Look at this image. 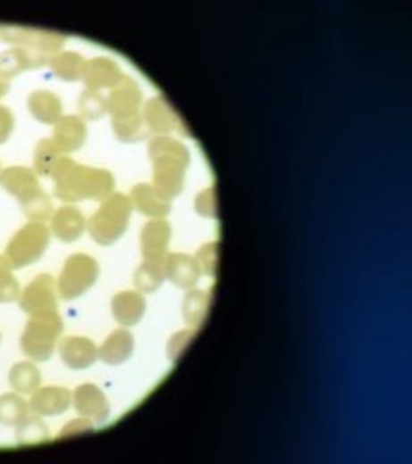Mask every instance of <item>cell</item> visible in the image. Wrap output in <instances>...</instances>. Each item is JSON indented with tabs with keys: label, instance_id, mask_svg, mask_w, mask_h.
Returning <instances> with one entry per match:
<instances>
[{
	"label": "cell",
	"instance_id": "cell-1",
	"mask_svg": "<svg viewBox=\"0 0 412 464\" xmlns=\"http://www.w3.org/2000/svg\"><path fill=\"white\" fill-rule=\"evenodd\" d=\"M49 177L55 182V195L68 203L81 200L103 202L114 192V177L107 169L80 165L68 155L55 162Z\"/></svg>",
	"mask_w": 412,
	"mask_h": 464
},
{
	"label": "cell",
	"instance_id": "cell-2",
	"mask_svg": "<svg viewBox=\"0 0 412 464\" xmlns=\"http://www.w3.org/2000/svg\"><path fill=\"white\" fill-rule=\"evenodd\" d=\"M147 155L153 167V188L172 202L184 188L186 169L190 165V151L169 136H153L147 142Z\"/></svg>",
	"mask_w": 412,
	"mask_h": 464
},
{
	"label": "cell",
	"instance_id": "cell-3",
	"mask_svg": "<svg viewBox=\"0 0 412 464\" xmlns=\"http://www.w3.org/2000/svg\"><path fill=\"white\" fill-rule=\"evenodd\" d=\"M0 41L12 46H21L28 53L31 70L49 66L53 56L63 51L66 37L56 31L49 29H35L23 26H8L0 23Z\"/></svg>",
	"mask_w": 412,
	"mask_h": 464
},
{
	"label": "cell",
	"instance_id": "cell-4",
	"mask_svg": "<svg viewBox=\"0 0 412 464\" xmlns=\"http://www.w3.org/2000/svg\"><path fill=\"white\" fill-rule=\"evenodd\" d=\"M132 202L130 195L113 192L109 197H105L99 209L88 220L89 236L101 246H111L119 240L130 223L132 215Z\"/></svg>",
	"mask_w": 412,
	"mask_h": 464
},
{
	"label": "cell",
	"instance_id": "cell-5",
	"mask_svg": "<svg viewBox=\"0 0 412 464\" xmlns=\"http://www.w3.org/2000/svg\"><path fill=\"white\" fill-rule=\"evenodd\" d=\"M63 329L64 323L63 318L58 316V311L29 318L20 339L21 352L26 354L31 362H46L55 352Z\"/></svg>",
	"mask_w": 412,
	"mask_h": 464
},
{
	"label": "cell",
	"instance_id": "cell-6",
	"mask_svg": "<svg viewBox=\"0 0 412 464\" xmlns=\"http://www.w3.org/2000/svg\"><path fill=\"white\" fill-rule=\"evenodd\" d=\"M51 236V228L45 223H33V220H29L28 225H23L10 238L4 250V258L12 269H23V267L38 261L45 250L49 248Z\"/></svg>",
	"mask_w": 412,
	"mask_h": 464
},
{
	"label": "cell",
	"instance_id": "cell-7",
	"mask_svg": "<svg viewBox=\"0 0 412 464\" xmlns=\"http://www.w3.org/2000/svg\"><path fill=\"white\" fill-rule=\"evenodd\" d=\"M99 277V263L88 253H74L64 261L61 275L56 278L58 298L70 302L86 294Z\"/></svg>",
	"mask_w": 412,
	"mask_h": 464
},
{
	"label": "cell",
	"instance_id": "cell-8",
	"mask_svg": "<svg viewBox=\"0 0 412 464\" xmlns=\"http://www.w3.org/2000/svg\"><path fill=\"white\" fill-rule=\"evenodd\" d=\"M20 308L29 318L58 311L56 278L51 273H41L35 277L20 294Z\"/></svg>",
	"mask_w": 412,
	"mask_h": 464
},
{
	"label": "cell",
	"instance_id": "cell-9",
	"mask_svg": "<svg viewBox=\"0 0 412 464\" xmlns=\"http://www.w3.org/2000/svg\"><path fill=\"white\" fill-rule=\"evenodd\" d=\"M141 116H144V124L149 136H169L176 130L182 136L188 134V130L182 126L181 116L176 114V111L163 95L147 99L144 104V111H141Z\"/></svg>",
	"mask_w": 412,
	"mask_h": 464
},
{
	"label": "cell",
	"instance_id": "cell-10",
	"mask_svg": "<svg viewBox=\"0 0 412 464\" xmlns=\"http://www.w3.org/2000/svg\"><path fill=\"white\" fill-rule=\"evenodd\" d=\"M141 103H144V95L138 81L130 76H124L122 81L116 87L111 89L107 97V112L113 119H128L141 112Z\"/></svg>",
	"mask_w": 412,
	"mask_h": 464
},
{
	"label": "cell",
	"instance_id": "cell-11",
	"mask_svg": "<svg viewBox=\"0 0 412 464\" xmlns=\"http://www.w3.org/2000/svg\"><path fill=\"white\" fill-rule=\"evenodd\" d=\"M124 72L121 66L116 64L109 56H96L86 61L84 74H81V81H84L86 89L101 91V89H113L122 81Z\"/></svg>",
	"mask_w": 412,
	"mask_h": 464
},
{
	"label": "cell",
	"instance_id": "cell-12",
	"mask_svg": "<svg viewBox=\"0 0 412 464\" xmlns=\"http://www.w3.org/2000/svg\"><path fill=\"white\" fill-rule=\"evenodd\" d=\"M172 236V228L164 219H149L147 223L141 228L139 235V248H141V258L144 260H164L167 255L169 242Z\"/></svg>",
	"mask_w": 412,
	"mask_h": 464
},
{
	"label": "cell",
	"instance_id": "cell-13",
	"mask_svg": "<svg viewBox=\"0 0 412 464\" xmlns=\"http://www.w3.org/2000/svg\"><path fill=\"white\" fill-rule=\"evenodd\" d=\"M72 404L80 416L89 418L93 422H105L111 414V404L107 397L93 383H84V385L74 389Z\"/></svg>",
	"mask_w": 412,
	"mask_h": 464
},
{
	"label": "cell",
	"instance_id": "cell-14",
	"mask_svg": "<svg viewBox=\"0 0 412 464\" xmlns=\"http://www.w3.org/2000/svg\"><path fill=\"white\" fill-rule=\"evenodd\" d=\"M58 354L70 369H88L99 360V348L88 336H64L58 344Z\"/></svg>",
	"mask_w": 412,
	"mask_h": 464
},
{
	"label": "cell",
	"instance_id": "cell-15",
	"mask_svg": "<svg viewBox=\"0 0 412 464\" xmlns=\"http://www.w3.org/2000/svg\"><path fill=\"white\" fill-rule=\"evenodd\" d=\"M88 139V126L80 114L61 116L53 128V142L63 151V155H70L78 151Z\"/></svg>",
	"mask_w": 412,
	"mask_h": 464
},
{
	"label": "cell",
	"instance_id": "cell-16",
	"mask_svg": "<svg viewBox=\"0 0 412 464\" xmlns=\"http://www.w3.org/2000/svg\"><path fill=\"white\" fill-rule=\"evenodd\" d=\"M202 271L194 260V255L188 253H167L164 255V281H171L174 286L190 290L198 285Z\"/></svg>",
	"mask_w": 412,
	"mask_h": 464
},
{
	"label": "cell",
	"instance_id": "cell-17",
	"mask_svg": "<svg viewBox=\"0 0 412 464\" xmlns=\"http://www.w3.org/2000/svg\"><path fill=\"white\" fill-rule=\"evenodd\" d=\"M51 235L63 242H76L88 228V219L76 205H63L51 217Z\"/></svg>",
	"mask_w": 412,
	"mask_h": 464
},
{
	"label": "cell",
	"instance_id": "cell-18",
	"mask_svg": "<svg viewBox=\"0 0 412 464\" xmlns=\"http://www.w3.org/2000/svg\"><path fill=\"white\" fill-rule=\"evenodd\" d=\"M0 186H3L10 195H14L20 203L41 190V184L35 170L21 165L0 170Z\"/></svg>",
	"mask_w": 412,
	"mask_h": 464
},
{
	"label": "cell",
	"instance_id": "cell-19",
	"mask_svg": "<svg viewBox=\"0 0 412 464\" xmlns=\"http://www.w3.org/2000/svg\"><path fill=\"white\" fill-rule=\"evenodd\" d=\"M29 410L38 416H58L72 404V393L64 387H38L28 401Z\"/></svg>",
	"mask_w": 412,
	"mask_h": 464
},
{
	"label": "cell",
	"instance_id": "cell-20",
	"mask_svg": "<svg viewBox=\"0 0 412 464\" xmlns=\"http://www.w3.org/2000/svg\"><path fill=\"white\" fill-rule=\"evenodd\" d=\"M146 298L138 290H124V293L114 294L111 300V311L116 323L122 327H134L144 318L146 313Z\"/></svg>",
	"mask_w": 412,
	"mask_h": 464
},
{
	"label": "cell",
	"instance_id": "cell-21",
	"mask_svg": "<svg viewBox=\"0 0 412 464\" xmlns=\"http://www.w3.org/2000/svg\"><path fill=\"white\" fill-rule=\"evenodd\" d=\"M128 195L136 211L149 219H164L171 213V200L163 197L151 184H136Z\"/></svg>",
	"mask_w": 412,
	"mask_h": 464
},
{
	"label": "cell",
	"instance_id": "cell-22",
	"mask_svg": "<svg viewBox=\"0 0 412 464\" xmlns=\"http://www.w3.org/2000/svg\"><path fill=\"white\" fill-rule=\"evenodd\" d=\"M134 352V335L126 327L113 331L99 346V360L109 366H121Z\"/></svg>",
	"mask_w": 412,
	"mask_h": 464
},
{
	"label": "cell",
	"instance_id": "cell-23",
	"mask_svg": "<svg viewBox=\"0 0 412 464\" xmlns=\"http://www.w3.org/2000/svg\"><path fill=\"white\" fill-rule=\"evenodd\" d=\"M28 109L41 124H56L63 116V101L53 91L35 89L28 95Z\"/></svg>",
	"mask_w": 412,
	"mask_h": 464
},
{
	"label": "cell",
	"instance_id": "cell-24",
	"mask_svg": "<svg viewBox=\"0 0 412 464\" xmlns=\"http://www.w3.org/2000/svg\"><path fill=\"white\" fill-rule=\"evenodd\" d=\"M211 306V288H190L182 298V316L192 327H202Z\"/></svg>",
	"mask_w": 412,
	"mask_h": 464
},
{
	"label": "cell",
	"instance_id": "cell-25",
	"mask_svg": "<svg viewBox=\"0 0 412 464\" xmlns=\"http://www.w3.org/2000/svg\"><path fill=\"white\" fill-rule=\"evenodd\" d=\"M86 58L80 53L74 51H61L53 56V61L49 62L51 72L63 81H78L84 74Z\"/></svg>",
	"mask_w": 412,
	"mask_h": 464
},
{
	"label": "cell",
	"instance_id": "cell-26",
	"mask_svg": "<svg viewBox=\"0 0 412 464\" xmlns=\"http://www.w3.org/2000/svg\"><path fill=\"white\" fill-rule=\"evenodd\" d=\"M163 281H164V260L161 261L144 260L134 273V286L141 294L156 293V290L163 285Z\"/></svg>",
	"mask_w": 412,
	"mask_h": 464
},
{
	"label": "cell",
	"instance_id": "cell-27",
	"mask_svg": "<svg viewBox=\"0 0 412 464\" xmlns=\"http://www.w3.org/2000/svg\"><path fill=\"white\" fill-rule=\"evenodd\" d=\"M8 381H10V387L16 393L31 394L35 389L39 387L41 374H39L38 366H35L31 360H26V362H18L12 366L10 374H8Z\"/></svg>",
	"mask_w": 412,
	"mask_h": 464
},
{
	"label": "cell",
	"instance_id": "cell-28",
	"mask_svg": "<svg viewBox=\"0 0 412 464\" xmlns=\"http://www.w3.org/2000/svg\"><path fill=\"white\" fill-rule=\"evenodd\" d=\"M111 124L116 139L122 144H136L141 142V139H149V132L144 124L141 112L128 116V119H113Z\"/></svg>",
	"mask_w": 412,
	"mask_h": 464
},
{
	"label": "cell",
	"instance_id": "cell-29",
	"mask_svg": "<svg viewBox=\"0 0 412 464\" xmlns=\"http://www.w3.org/2000/svg\"><path fill=\"white\" fill-rule=\"evenodd\" d=\"M16 441L20 445H41L49 441V427L41 420V416H26L16 426Z\"/></svg>",
	"mask_w": 412,
	"mask_h": 464
},
{
	"label": "cell",
	"instance_id": "cell-30",
	"mask_svg": "<svg viewBox=\"0 0 412 464\" xmlns=\"http://www.w3.org/2000/svg\"><path fill=\"white\" fill-rule=\"evenodd\" d=\"M29 414L28 401L21 399L20 393L0 394V424L16 427L23 418Z\"/></svg>",
	"mask_w": 412,
	"mask_h": 464
},
{
	"label": "cell",
	"instance_id": "cell-31",
	"mask_svg": "<svg viewBox=\"0 0 412 464\" xmlns=\"http://www.w3.org/2000/svg\"><path fill=\"white\" fill-rule=\"evenodd\" d=\"M63 157V151L56 147L53 139H39L33 149V170L38 177H49L55 162Z\"/></svg>",
	"mask_w": 412,
	"mask_h": 464
},
{
	"label": "cell",
	"instance_id": "cell-32",
	"mask_svg": "<svg viewBox=\"0 0 412 464\" xmlns=\"http://www.w3.org/2000/svg\"><path fill=\"white\" fill-rule=\"evenodd\" d=\"M21 211L33 223H46V220H51L55 209H53V200L51 195L39 190L38 194H33L31 197H28L26 202H21Z\"/></svg>",
	"mask_w": 412,
	"mask_h": 464
},
{
	"label": "cell",
	"instance_id": "cell-33",
	"mask_svg": "<svg viewBox=\"0 0 412 464\" xmlns=\"http://www.w3.org/2000/svg\"><path fill=\"white\" fill-rule=\"evenodd\" d=\"M78 109L84 120H99L107 114V97L101 91L84 89L78 97Z\"/></svg>",
	"mask_w": 412,
	"mask_h": 464
},
{
	"label": "cell",
	"instance_id": "cell-34",
	"mask_svg": "<svg viewBox=\"0 0 412 464\" xmlns=\"http://www.w3.org/2000/svg\"><path fill=\"white\" fill-rule=\"evenodd\" d=\"M23 70H31L28 53L21 46H10V49L0 53V74L6 79L16 78Z\"/></svg>",
	"mask_w": 412,
	"mask_h": 464
},
{
	"label": "cell",
	"instance_id": "cell-35",
	"mask_svg": "<svg viewBox=\"0 0 412 464\" xmlns=\"http://www.w3.org/2000/svg\"><path fill=\"white\" fill-rule=\"evenodd\" d=\"M194 260L199 267V271L206 277L214 278L217 275V261H219V244L217 242H209L206 246L198 248Z\"/></svg>",
	"mask_w": 412,
	"mask_h": 464
},
{
	"label": "cell",
	"instance_id": "cell-36",
	"mask_svg": "<svg viewBox=\"0 0 412 464\" xmlns=\"http://www.w3.org/2000/svg\"><path fill=\"white\" fill-rule=\"evenodd\" d=\"M12 271H14L12 267L0 269V304H10V302L20 300V283Z\"/></svg>",
	"mask_w": 412,
	"mask_h": 464
},
{
	"label": "cell",
	"instance_id": "cell-37",
	"mask_svg": "<svg viewBox=\"0 0 412 464\" xmlns=\"http://www.w3.org/2000/svg\"><path fill=\"white\" fill-rule=\"evenodd\" d=\"M196 213L202 215L206 219H217V197H215V188L209 186V188L202 190L196 195Z\"/></svg>",
	"mask_w": 412,
	"mask_h": 464
},
{
	"label": "cell",
	"instance_id": "cell-38",
	"mask_svg": "<svg viewBox=\"0 0 412 464\" xmlns=\"http://www.w3.org/2000/svg\"><path fill=\"white\" fill-rule=\"evenodd\" d=\"M194 336H196V327L179 331V333H174V335L171 336L169 344H167V354H169V360H171L172 364L179 362V358H181V354L184 352V348L192 343Z\"/></svg>",
	"mask_w": 412,
	"mask_h": 464
},
{
	"label": "cell",
	"instance_id": "cell-39",
	"mask_svg": "<svg viewBox=\"0 0 412 464\" xmlns=\"http://www.w3.org/2000/svg\"><path fill=\"white\" fill-rule=\"evenodd\" d=\"M96 429V426H93V420H89V418H76V420H70L63 429L61 434L56 435V441H63L66 437H72V435H84V434H89Z\"/></svg>",
	"mask_w": 412,
	"mask_h": 464
},
{
	"label": "cell",
	"instance_id": "cell-40",
	"mask_svg": "<svg viewBox=\"0 0 412 464\" xmlns=\"http://www.w3.org/2000/svg\"><path fill=\"white\" fill-rule=\"evenodd\" d=\"M14 114L4 104H0V145L8 142V137L12 136V130H14Z\"/></svg>",
	"mask_w": 412,
	"mask_h": 464
},
{
	"label": "cell",
	"instance_id": "cell-41",
	"mask_svg": "<svg viewBox=\"0 0 412 464\" xmlns=\"http://www.w3.org/2000/svg\"><path fill=\"white\" fill-rule=\"evenodd\" d=\"M8 91H10V79H6L3 74H0V99H3Z\"/></svg>",
	"mask_w": 412,
	"mask_h": 464
},
{
	"label": "cell",
	"instance_id": "cell-42",
	"mask_svg": "<svg viewBox=\"0 0 412 464\" xmlns=\"http://www.w3.org/2000/svg\"><path fill=\"white\" fill-rule=\"evenodd\" d=\"M3 267H10V263L6 261L4 255H0V269H3Z\"/></svg>",
	"mask_w": 412,
	"mask_h": 464
}]
</instances>
